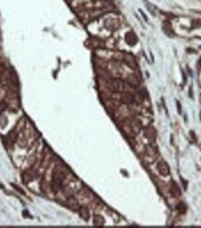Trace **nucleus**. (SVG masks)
Instances as JSON below:
<instances>
[{"mask_svg": "<svg viewBox=\"0 0 201 228\" xmlns=\"http://www.w3.org/2000/svg\"><path fill=\"white\" fill-rule=\"evenodd\" d=\"M140 12L141 13V16H143V17L144 18V20H145V21H148V19H147V17H146V16H145V14H144V13H143V11H141V10H140Z\"/></svg>", "mask_w": 201, "mask_h": 228, "instance_id": "16", "label": "nucleus"}, {"mask_svg": "<svg viewBox=\"0 0 201 228\" xmlns=\"http://www.w3.org/2000/svg\"><path fill=\"white\" fill-rule=\"evenodd\" d=\"M93 223H94V225H98V226H102L104 223V220L102 216L100 215H96L93 218Z\"/></svg>", "mask_w": 201, "mask_h": 228, "instance_id": "9", "label": "nucleus"}, {"mask_svg": "<svg viewBox=\"0 0 201 228\" xmlns=\"http://www.w3.org/2000/svg\"><path fill=\"white\" fill-rule=\"evenodd\" d=\"M176 103H177V109H178V113L181 114L182 113V108H181V105H180V103L176 101Z\"/></svg>", "mask_w": 201, "mask_h": 228, "instance_id": "15", "label": "nucleus"}, {"mask_svg": "<svg viewBox=\"0 0 201 228\" xmlns=\"http://www.w3.org/2000/svg\"><path fill=\"white\" fill-rule=\"evenodd\" d=\"M68 202H69V203H72V199L69 198V199H68ZM68 207L72 209V210H76V208L77 209V208H78V204H77V202H76V200H74V202L73 205H69Z\"/></svg>", "mask_w": 201, "mask_h": 228, "instance_id": "11", "label": "nucleus"}, {"mask_svg": "<svg viewBox=\"0 0 201 228\" xmlns=\"http://www.w3.org/2000/svg\"><path fill=\"white\" fill-rule=\"evenodd\" d=\"M22 215H23L24 217H30V218H32V217H31V215L29 214V212H28L27 211H26V210H24L23 211H22Z\"/></svg>", "mask_w": 201, "mask_h": 228, "instance_id": "14", "label": "nucleus"}, {"mask_svg": "<svg viewBox=\"0 0 201 228\" xmlns=\"http://www.w3.org/2000/svg\"><path fill=\"white\" fill-rule=\"evenodd\" d=\"M79 214L82 219H84L85 221H88L89 219V212L88 210L86 207H82L79 209Z\"/></svg>", "mask_w": 201, "mask_h": 228, "instance_id": "8", "label": "nucleus"}, {"mask_svg": "<svg viewBox=\"0 0 201 228\" xmlns=\"http://www.w3.org/2000/svg\"><path fill=\"white\" fill-rule=\"evenodd\" d=\"M177 209H178V211H180V212H182V213H184L185 212V209H186V207L184 206V204H182V203H181L180 205H179V206L177 207Z\"/></svg>", "mask_w": 201, "mask_h": 228, "instance_id": "12", "label": "nucleus"}, {"mask_svg": "<svg viewBox=\"0 0 201 228\" xmlns=\"http://www.w3.org/2000/svg\"><path fill=\"white\" fill-rule=\"evenodd\" d=\"M11 185H12V186H13V187H14L15 189H16V190H17V191H19V192H20V193H21V194H22V195H25V193H24V191H23V190H22L21 188H20V187H18V186H17L16 184H11Z\"/></svg>", "mask_w": 201, "mask_h": 228, "instance_id": "13", "label": "nucleus"}, {"mask_svg": "<svg viewBox=\"0 0 201 228\" xmlns=\"http://www.w3.org/2000/svg\"><path fill=\"white\" fill-rule=\"evenodd\" d=\"M120 100L122 103L126 104H131L134 103L135 98H134V95H132L130 92H125L120 95Z\"/></svg>", "mask_w": 201, "mask_h": 228, "instance_id": "3", "label": "nucleus"}, {"mask_svg": "<svg viewBox=\"0 0 201 228\" xmlns=\"http://www.w3.org/2000/svg\"><path fill=\"white\" fill-rule=\"evenodd\" d=\"M128 83L131 86V87H134V88H137L138 86L140 85V80L138 79V77L135 76V74H130V76L128 77Z\"/></svg>", "mask_w": 201, "mask_h": 228, "instance_id": "6", "label": "nucleus"}, {"mask_svg": "<svg viewBox=\"0 0 201 228\" xmlns=\"http://www.w3.org/2000/svg\"><path fill=\"white\" fill-rule=\"evenodd\" d=\"M124 61L129 67H131V68H136V65H137L136 61L131 54H126L124 57Z\"/></svg>", "mask_w": 201, "mask_h": 228, "instance_id": "5", "label": "nucleus"}, {"mask_svg": "<svg viewBox=\"0 0 201 228\" xmlns=\"http://www.w3.org/2000/svg\"><path fill=\"white\" fill-rule=\"evenodd\" d=\"M126 41L130 45V46H134V44L137 42V37H136V36L134 35L133 33L130 32L129 34H127V36H126Z\"/></svg>", "mask_w": 201, "mask_h": 228, "instance_id": "7", "label": "nucleus"}, {"mask_svg": "<svg viewBox=\"0 0 201 228\" xmlns=\"http://www.w3.org/2000/svg\"><path fill=\"white\" fill-rule=\"evenodd\" d=\"M7 103L5 101H0V115L7 109Z\"/></svg>", "mask_w": 201, "mask_h": 228, "instance_id": "10", "label": "nucleus"}, {"mask_svg": "<svg viewBox=\"0 0 201 228\" xmlns=\"http://www.w3.org/2000/svg\"><path fill=\"white\" fill-rule=\"evenodd\" d=\"M157 169H158L159 173L161 175H164V176H167V175L170 173V168L167 165V163L165 161H160L157 164Z\"/></svg>", "mask_w": 201, "mask_h": 228, "instance_id": "4", "label": "nucleus"}, {"mask_svg": "<svg viewBox=\"0 0 201 228\" xmlns=\"http://www.w3.org/2000/svg\"><path fill=\"white\" fill-rule=\"evenodd\" d=\"M0 187H1V188H4V186H3V184H1V182H0Z\"/></svg>", "mask_w": 201, "mask_h": 228, "instance_id": "17", "label": "nucleus"}, {"mask_svg": "<svg viewBox=\"0 0 201 228\" xmlns=\"http://www.w3.org/2000/svg\"><path fill=\"white\" fill-rule=\"evenodd\" d=\"M111 89L115 93H120L125 91V84L120 79H113L111 82Z\"/></svg>", "mask_w": 201, "mask_h": 228, "instance_id": "2", "label": "nucleus"}, {"mask_svg": "<svg viewBox=\"0 0 201 228\" xmlns=\"http://www.w3.org/2000/svg\"><path fill=\"white\" fill-rule=\"evenodd\" d=\"M65 178V173L61 170H55L52 174L51 188L54 192H57L62 187V182Z\"/></svg>", "mask_w": 201, "mask_h": 228, "instance_id": "1", "label": "nucleus"}]
</instances>
